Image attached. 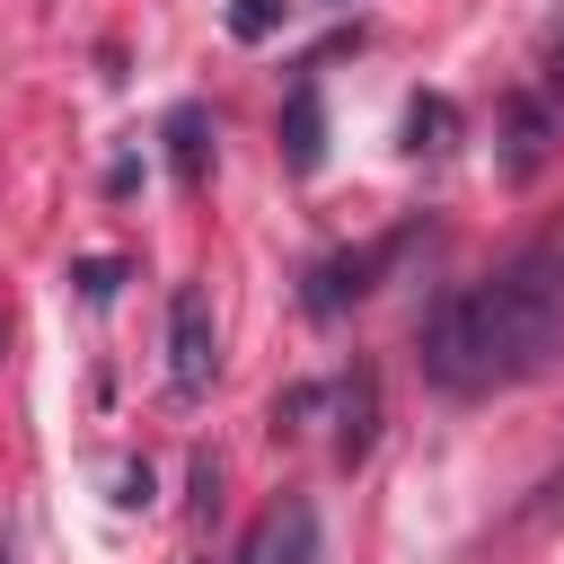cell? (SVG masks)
Instances as JSON below:
<instances>
[{
	"label": "cell",
	"instance_id": "cell-5",
	"mask_svg": "<svg viewBox=\"0 0 564 564\" xmlns=\"http://www.w3.org/2000/svg\"><path fill=\"white\" fill-rule=\"evenodd\" d=\"M282 141H291V167H317V79H291V115H282Z\"/></svg>",
	"mask_w": 564,
	"mask_h": 564
},
{
	"label": "cell",
	"instance_id": "cell-2",
	"mask_svg": "<svg viewBox=\"0 0 564 564\" xmlns=\"http://www.w3.org/2000/svg\"><path fill=\"white\" fill-rule=\"evenodd\" d=\"M212 370H220V326H212V300L185 282L167 300V379H176V397H203Z\"/></svg>",
	"mask_w": 564,
	"mask_h": 564
},
{
	"label": "cell",
	"instance_id": "cell-8",
	"mask_svg": "<svg viewBox=\"0 0 564 564\" xmlns=\"http://www.w3.org/2000/svg\"><path fill=\"white\" fill-rule=\"evenodd\" d=\"M273 18H282V0H238V9H229V26H238L247 44H256V35H273Z\"/></svg>",
	"mask_w": 564,
	"mask_h": 564
},
{
	"label": "cell",
	"instance_id": "cell-4",
	"mask_svg": "<svg viewBox=\"0 0 564 564\" xmlns=\"http://www.w3.org/2000/svg\"><path fill=\"white\" fill-rule=\"evenodd\" d=\"M335 414H344V423H335V458H361V449H370V432H379V379H370V370H352V379L335 388Z\"/></svg>",
	"mask_w": 564,
	"mask_h": 564
},
{
	"label": "cell",
	"instance_id": "cell-6",
	"mask_svg": "<svg viewBox=\"0 0 564 564\" xmlns=\"http://www.w3.org/2000/svg\"><path fill=\"white\" fill-rule=\"evenodd\" d=\"M511 132H520V141H511V176H529V167L546 159V115H538V106H511Z\"/></svg>",
	"mask_w": 564,
	"mask_h": 564
},
{
	"label": "cell",
	"instance_id": "cell-1",
	"mask_svg": "<svg viewBox=\"0 0 564 564\" xmlns=\"http://www.w3.org/2000/svg\"><path fill=\"white\" fill-rule=\"evenodd\" d=\"M555 361H564V229L529 238L520 256H502L485 282L449 291L423 317V370L449 397L529 388Z\"/></svg>",
	"mask_w": 564,
	"mask_h": 564
},
{
	"label": "cell",
	"instance_id": "cell-3",
	"mask_svg": "<svg viewBox=\"0 0 564 564\" xmlns=\"http://www.w3.org/2000/svg\"><path fill=\"white\" fill-rule=\"evenodd\" d=\"M308 555H317V511L308 502H273L256 520V538H247L238 564H308Z\"/></svg>",
	"mask_w": 564,
	"mask_h": 564
},
{
	"label": "cell",
	"instance_id": "cell-7",
	"mask_svg": "<svg viewBox=\"0 0 564 564\" xmlns=\"http://www.w3.org/2000/svg\"><path fill=\"white\" fill-rule=\"evenodd\" d=\"M167 141H176V176L194 185V176H203V115H176V123H167Z\"/></svg>",
	"mask_w": 564,
	"mask_h": 564
}]
</instances>
